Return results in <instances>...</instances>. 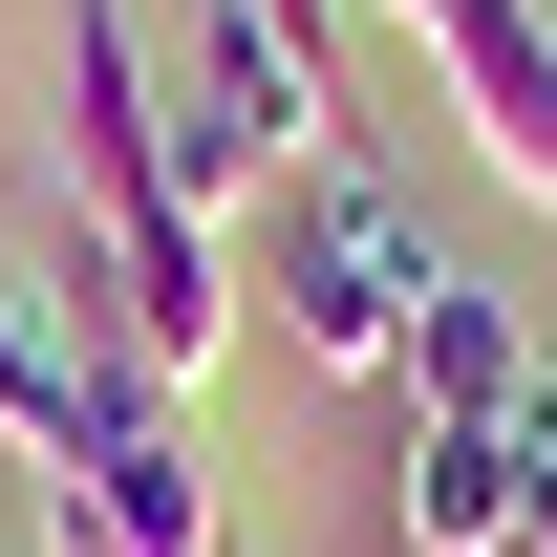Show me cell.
<instances>
[{"label":"cell","mask_w":557,"mask_h":557,"mask_svg":"<svg viewBox=\"0 0 557 557\" xmlns=\"http://www.w3.org/2000/svg\"><path fill=\"white\" fill-rule=\"evenodd\" d=\"M258 322L300 364H322V386H408V322L429 300H450V258H429V214L386 194V172H364V150H322V172H278L258 194Z\"/></svg>","instance_id":"obj_1"},{"label":"cell","mask_w":557,"mask_h":557,"mask_svg":"<svg viewBox=\"0 0 557 557\" xmlns=\"http://www.w3.org/2000/svg\"><path fill=\"white\" fill-rule=\"evenodd\" d=\"M322 150H344V86L300 65L258 0H214V22H194V86H172V194L236 236V214H258L278 172H322Z\"/></svg>","instance_id":"obj_2"},{"label":"cell","mask_w":557,"mask_h":557,"mask_svg":"<svg viewBox=\"0 0 557 557\" xmlns=\"http://www.w3.org/2000/svg\"><path fill=\"white\" fill-rule=\"evenodd\" d=\"M44 557H236V536H214V450H194V408L108 386V408H86V450L44 472Z\"/></svg>","instance_id":"obj_3"},{"label":"cell","mask_w":557,"mask_h":557,"mask_svg":"<svg viewBox=\"0 0 557 557\" xmlns=\"http://www.w3.org/2000/svg\"><path fill=\"white\" fill-rule=\"evenodd\" d=\"M386 557H536L515 429H429V408H386Z\"/></svg>","instance_id":"obj_4"},{"label":"cell","mask_w":557,"mask_h":557,"mask_svg":"<svg viewBox=\"0 0 557 557\" xmlns=\"http://www.w3.org/2000/svg\"><path fill=\"white\" fill-rule=\"evenodd\" d=\"M86 408H108V364H86L65 278H44V258H0V450H22V472H65Z\"/></svg>","instance_id":"obj_5"},{"label":"cell","mask_w":557,"mask_h":557,"mask_svg":"<svg viewBox=\"0 0 557 557\" xmlns=\"http://www.w3.org/2000/svg\"><path fill=\"white\" fill-rule=\"evenodd\" d=\"M536 386H557V364L515 344V300H472V278H450V300L408 322V386H386V408H429V429H515Z\"/></svg>","instance_id":"obj_6"}]
</instances>
